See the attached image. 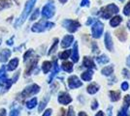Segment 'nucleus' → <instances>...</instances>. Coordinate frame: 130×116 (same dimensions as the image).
I'll list each match as a JSON object with an SVG mask.
<instances>
[{"label": "nucleus", "instance_id": "f257e3e1", "mask_svg": "<svg viewBox=\"0 0 130 116\" xmlns=\"http://www.w3.org/2000/svg\"><path fill=\"white\" fill-rule=\"evenodd\" d=\"M37 0H28L25 4V7H24V10L22 12V14L21 15V17L17 19V21L15 22V27H18V26H21L22 23L24 22V20L26 19V17H28V15L30 14V12L32 11L33 7L35 5Z\"/></svg>", "mask_w": 130, "mask_h": 116}, {"label": "nucleus", "instance_id": "f03ea898", "mask_svg": "<svg viewBox=\"0 0 130 116\" xmlns=\"http://www.w3.org/2000/svg\"><path fill=\"white\" fill-rule=\"evenodd\" d=\"M54 26V22H50V21H45V20H41V21L35 23L32 26L31 30L33 32H36V33H40V32H43L46 29H50V28H53Z\"/></svg>", "mask_w": 130, "mask_h": 116}, {"label": "nucleus", "instance_id": "7ed1b4c3", "mask_svg": "<svg viewBox=\"0 0 130 116\" xmlns=\"http://www.w3.org/2000/svg\"><path fill=\"white\" fill-rule=\"evenodd\" d=\"M119 7L115 4H110V5L106 6L105 8H102L101 9V16L102 17L108 19L110 17H112V15H115L117 13H119Z\"/></svg>", "mask_w": 130, "mask_h": 116}, {"label": "nucleus", "instance_id": "20e7f679", "mask_svg": "<svg viewBox=\"0 0 130 116\" xmlns=\"http://www.w3.org/2000/svg\"><path fill=\"white\" fill-rule=\"evenodd\" d=\"M54 13H55V7H54V1L50 0L42 9V16L45 18H51L54 17Z\"/></svg>", "mask_w": 130, "mask_h": 116}, {"label": "nucleus", "instance_id": "39448f33", "mask_svg": "<svg viewBox=\"0 0 130 116\" xmlns=\"http://www.w3.org/2000/svg\"><path fill=\"white\" fill-rule=\"evenodd\" d=\"M62 25L71 33L76 32L77 30L81 27L80 22L77 21V20H72V19H65L64 21L62 22Z\"/></svg>", "mask_w": 130, "mask_h": 116}, {"label": "nucleus", "instance_id": "423d86ee", "mask_svg": "<svg viewBox=\"0 0 130 116\" xmlns=\"http://www.w3.org/2000/svg\"><path fill=\"white\" fill-rule=\"evenodd\" d=\"M39 91H40V87H39L37 84H32V85H29L27 86L26 88L22 91V97L23 98H27V97H30L31 95L37 94Z\"/></svg>", "mask_w": 130, "mask_h": 116}, {"label": "nucleus", "instance_id": "0eeeda50", "mask_svg": "<svg viewBox=\"0 0 130 116\" xmlns=\"http://www.w3.org/2000/svg\"><path fill=\"white\" fill-rule=\"evenodd\" d=\"M103 29H104V24L101 21L97 20V21L93 24L91 29L93 37L94 38H100L102 33H103Z\"/></svg>", "mask_w": 130, "mask_h": 116}, {"label": "nucleus", "instance_id": "6e6552de", "mask_svg": "<svg viewBox=\"0 0 130 116\" xmlns=\"http://www.w3.org/2000/svg\"><path fill=\"white\" fill-rule=\"evenodd\" d=\"M82 84L83 83L81 82V80L76 76H71L68 78V85H69L70 89H75L78 88V87H81Z\"/></svg>", "mask_w": 130, "mask_h": 116}, {"label": "nucleus", "instance_id": "1a4fd4ad", "mask_svg": "<svg viewBox=\"0 0 130 116\" xmlns=\"http://www.w3.org/2000/svg\"><path fill=\"white\" fill-rule=\"evenodd\" d=\"M58 102L62 105H68L72 102V98L67 93H60L58 96Z\"/></svg>", "mask_w": 130, "mask_h": 116}, {"label": "nucleus", "instance_id": "9d476101", "mask_svg": "<svg viewBox=\"0 0 130 116\" xmlns=\"http://www.w3.org/2000/svg\"><path fill=\"white\" fill-rule=\"evenodd\" d=\"M74 41V37L72 35H66L64 38L62 39V42H61V47L63 49H66L68 47H70L72 43Z\"/></svg>", "mask_w": 130, "mask_h": 116}, {"label": "nucleus", "instance_id": "9b49d317", "mask_svg": "<svg viewBox=\"0 0 130 116\" xmlns=\"http://www.w3.org/2000/svg\"><path fill=\"white\" fill-rule=\"evenodd\" d=\"M116 35L119 39V41H121V42H125L126 39H127V34L125 32V29L122 27L119 28V29H118L116 31Z\"/></svg>", "mask_w": 130, "mask_h": 116}, {"label": "nucleus", "instance_id": "f8f14e48", "mask_svg": "<svg viewBox=\"0 0 130 116\" xmlns=\"http://www.w3.org/2000/svg\"><path fill=\"white\" fill-rule=\"evenodd\" d=\"M105 45H106V48H107L110 51H113V50H114L113 40H112V38H111V36H110V34H109L108 32L105 35Z\"/></svg>", "mask_w": 130, "mask_h": 116}, {"label": "nucleus", "instance_id": "ddd939ff", "mask_svg": "<svg viewBox=\"0 0 130 116\" xmlns=\"http://www.w3.org/2000/svg\"><path fill=\"white\" fill-rule=\"evenodd\" d=\"M83 65H84V67L87 68V69H94V68H96L95 64H94V62H93V60H92V58L87 57V56H86V57L84 58Z\"/></svg>", "mask_w": 130, "mask_h": 116}, {"label": "nucleus", "instance_id": "4468645a", "mask_svg": "<svg viewBox=\"0 0 130 116\" xmlns=\"http://www.w3.org/2000/svg\"><path fill=\"white\" fill-rule=\"evenodd\" d=\"M10 56H11V50H2L0 51V62H6Z\"/></svg>", "mask_w": 130, "mask_h": 116}, {"label": "nucleus", "instance_id": "2eb2a0df", "mask_svg": "<svg viewBox=\"0 0 130 116\" xmlns=\"http://www.w3.org/2000/svg\"><path fill=\"white\" fill-rule=\"evenodd\" d=\"M37 62H38V58H35V59H33V60L31 61V63L28 65L27 69L25 70V76H29V75H30V73L32 72V70L35 68V66L37 65Z\"/></svg>", "mask_w": 130, "mask_h": 116}, {"label": "nucleus", "instance_id": "dca6fc26", "mask_svg": "<svg viewBox=\"0 0 130 116\" xmlns=\"http://www.w3.org/2000/svg\"><path fill=\"white\" fill-rule=\"evenodd\" d=\"M72 53V60L73 62H78L79 61V51H78V43L74 44V49H73V52Z\"/></svg>", "mask_w": 130, "mask_h": 116}, {"label": "nucleus", "instance_id": "f3484780", "mask_svg": "<svg viewBox=\"0 0 130 116\" xmlns=\"http://www.w3.org/2000/svg\"><path fill=\"white\" fill-rule=\"evenodd\" d=\"M87 90L89 94H95L96 92H98V90H99V85L96 84V83H91V84H89L87 86Z\"/></svg>", "mask_w": 130, "mask_h": 116}, {"label": "nucleus", "instance_id": "a211bd4d", "mask_svg": "<svg viewBox=\"0 0 130 116\" xmlns=\"http://www.w3.org/2000/svg\"><path fill=\"white\" fill-rule=\"evenodd\" d=\"M92 76H93V72L91 70H87V71L82 74V78L85 81H90L92 78Z\"/></svg>", "mask_w": 130, "mask_h": 116}, {"label": "nucleus", "instance_id": "6ab92c4d", "mask_svg": "<svg viewBox=\"0 0 130 116\" xmlns=\"http://www.w3.org/2000/svg\"><path fill=\"white\" fill-rule=\"evenodd\" d=\"M121 21H122V17H120V16H116V17H114L110 20V24L113 27H117L118 25H119V23Z\"/></svg>", "mask_w": 130, "mask_h": 116}, {"label": "nucleus", "instance_id": "aec40b11", "mask_svg": "<svg viewBox=\"0 0 130 116\" xmlns=\"http://www.w3.org/2000/svg\"><path fill=\"white\" fill-rule=\"evenodd\" d=\"M18 65H19V59L18 58H14V59H12L9 62L8 66H7V69H8V71H13V70H15L18 67Z\"/></svg>", "mask_w": 130, "mask_h": 116}, {"label": "nucleus", "instance_id": "412c9836", "mask_svg": "<svg viewBox=\"0 0 130 116\" xmlns=\"http://www.w3.org/2000/svg\"><path fill=\"white\" fill-rule=\"evenodd\" d=\"M110 99L112 102H117L120 98V93L119 91H110Z\"/></svg>", "mask_w": 130, "mask_h": 116}, {"label": "nucleus", "instance_id": "4be33fe9", "mask_svg": "<svg viewBox=\"0 0 130 116\" xmlns=\"http://www.w3.org/2000/svg\"><path fill=\"white\" fill-rule=\"evenodd\" d=\"M61 66L65 72L71 73L73 71V63H71V62H64V63H62Z\"/></svg>", "mask_w": 130, "mask_h": 116}, {"label": "nucleus", "instance_id": "5701e85b", "mask_svg": "<svg viewBox=\"0 0 130 116\" xmlns=\"http://www.w3.org/2000/svg\"><path fill=\"white\" fill-rule=\"evenodd\" d=\"M54 71H53V73H52V75H51V77H50L49 78V82H51L52 81V79L54 78V77L57 74V73L59 72V68H58V65H57V62H56V60H54Z\"/></svg>", "mask_w": 130, "mask_h": 116}, {"label": "nucleus", "instance_id": "b1692460", "mask_svg": "<svg viewBox=\"0 0 130 116\" xmlns=\"http://www.w3.org/2000/svg\"><path fill=\"white\" fill-rule=\"evenodd\" d=\"M12 6L11 0H0V10L6 9V8H10Z\"/></svg>", "mask_w": 130, "mask_h": 116}, {"label": "nucleus", "instance_id": "393cba45", "mask_svg": "<svg viewBox=\"0 0 130 116\" xmlns=\"http://www.w3.org/2000/svg\"><path fill=\"white\" fill-rule=\"evenodd\" d=\"M42 69H43V72L45 74H48L49 71L52 69V62L50 61H45L42 65Z\"/></svg>", "mask_w": 130, "mask_h": 116}, {"label": "nucleus", "instance_id": "a878e982", "mask_svg": "<svg viewBox=\"0 0 130 116\" xmlns=\"http://www.w3.org/2000/svg\"><path fill=\"white\" fill-rule=\"evenodd\" d=\"M96 61H97L99 64L103 65V64H106V63L109 62V57L107 55H105V54H102V55L99 56V57H96Z\"/></svg>", "mask_w": 130, "mask_h": 116}, {"label": "nucleus", "instance_id": "bb28decb", "mask_svg": "<svg viewBox=\"0 0 130 116\" xmlns=\"http://www.w3.org/2000/svg\"><path fill=\"white\" fill-rule=\"evenodd\" d=\"M114 72V67L113 66H107L104 69H102V74L105 76H111Z\"/></svg>", "mask_w": 130, "mask_h": 116}, {"label": "nucleus", "instance_id": "cd10ccee", "mask_svg": "<svg viewBox=\"0 0 130 116\" xmlns=\"http://www.w3.org/2000/svg\"><path fill=\"white\" fill-rule=\"evenodd\" d=\"M36 105H37V99H36V98H33V99L30 100L29 102H27L26 106L29 109H31V108H34V107L36 106Z\"/></svg>", "mask_w": 130, "mask_h": 116}, {"label": "nucleus", "instance_id": "c85d7f7f", "mask_svg": "<svg viewBox=\"0 0 130 116\" xmlns=\"http://www.w3.org/2000/svg\"><path fill=\"white\" fill-rule=\"evenodd\" d=\"M71 50H65V51H63V52H61V53H59V58L60 59H67V58H69V56L71 55Z\"/></svg>", "mask_w": 130, "mask_h": 116}, {"label": "nucleus", "instance_id": "c756f323", "mask_svg": "<svg viewBox=\"0 0 130 116\" xmlns=\"http://www.w3.org/2000/svg\"><path fill=\"white\" fill-rule=\"evenodd\" d=\"M39 15H40V10H39V9H35V11L33 12L32 14H31V16H30V20H35V19H37L39 17Z\"/></svg>", "mask_w": 130, "mask_h": 116}, {"label": "nucleus", "instance_id": "7c9ffc66", "mask_svg": "<svg viewBox=\"0 0 130 116\" xmlns=\"http://www.w3.org/2000/svg\"><path fill=\"white\" fill-rule=\"evenodd\" d=\"M130 105V96L129 95H126L124 96V101H123V106L125 108H128Z\"/></svg>", "mask_w": 130, "mask_h": 116}, {"label": "nucleus", "instance_id": "2f4dec72", "mask_svg": "<svg viewBox=\"0 0 130 116\" xmlns=\"http://www.w3.org/2000/svg\"><path fill=\"white\" fill-rule=\"evenodd\" d=\"M57 43H58V39H54V44H53V45H52V48L50 49L49 54H52L54 51H55V50H56V47H57Z\"/></svg>", "mask_w": 130, "mask_h": 116}, {"label": "nucleus", "instance_id": "473e14b6", "mask_svg": "<svg viewBox=\"0 0 130 116\" xmlns=\"http://www.w3.org/2000/svg\"><path fill=\"white\" fill-rule=\"evenodd\" d=\"M118 116H128V108H125V107H122L120 111L119 112Z\"/></svg>", "mask_w": 130, "mask_h": 116}, {"label": "nucleus", "instance_id": "72a5a7b5", "mask_svg": "<svg viewBox=\"0 0 130 116\" xmlns=\"http://www.w3.org/2000/svg\"><path fill=\"white\" fill-rule=\"evenodd\" d=\"M123 14L125 16H129L130 15V1L126 4V6L124 7V10H123Z\"/></svg>", "mask_w": 130, "mask_h": 116}, {"label": "nucleus", "instance_id": "f704fd0d", "mask_svg": "<svg viewBox=\"0 0 130 116\" xmlns=\"http://www.w3.org/2000/svg\"><path fill=\"white\" fill-rule=\"evenodd\" d=\"M46 105H47V101H43V102H41V104H40L39 108H38L39 112H41V111L43 110L44 108H45V106H46Z\"/></svg>", "mask_w": 130, "mask_h": 116}, {"label": "nucleus", "instance_id": "c9c22d12", "mask_svg": "<svg viewBox=\"0 0 130 116\" xmlns=\"http://www.w3.org/2000/svg\"><path fill=\"white\" fill-rule=\"evenodd\" d=\"M32 52H33V51L31 50H27L26 52H25V54L23 55V60L26 61L27 59H28V57L31 55V54H32Z\"/></svg>", "mask_w": 130, "mask_h": 116}, {"label": "nucleus", "instance_id": "e433bc0d", "mask_svg": "<svg viewBox=\"0 0 130 116\" xmlns=\"http://www.w3.org/2000/svg\"><path fill=\"white\" fill-rule=\"evenodd\" d=\"M9 116H20V112H19L18 109H13L10 112V115Z\"/></svg>", "mask_w": 130, "mask_h": 116}, {"label": "nucleus", "instance_id": "4c0bfd02", "mask_svg": "<svg viewBox=\"0 0 130 116\" xmlns=\"http://www.w3.org/2000/svg\"><path fill=\"white\" fill-rule=\"evenodd\" d=\"M75 115V113H74V109H73V107L70 106L69 107V109H68V113H67V116H74Z\"/></svg>", "mask_w": 130, "mask_h": 116}, {"label": "nucleus", "instance_id": "58836bf2", "mask_svg": "<svg viewBox=\"0 0 130 116\" xmlns=\"http://www.w3.org/2000/svg\"><path fill=\"white\" fill-rule=\"evenodd\" d=\"M97 107H98V102L97 101H93V102H92V105H91V108L93 109V110H95Z\"/></svg>", "mask_w": 130, "mask_h": 116}, {"label": "nucleus", "instance_id": "ea45409f", "mask_svg": "<svg viewBox=\"0 0 130 116\" xmlns=\"http://www.w3.org/2000/svg\"><path fill=\"white\" fill-rule=\"evenodd\" d=\"M122 73H123V76H124V77L130 78V72H129V71H127L126 69H123V71H122Z\"/></svg>", "mask_w": 130, "mask_h": 116}, {"label": "nucleus", "instance_id": "a19ab883", "mask_svg": "<svg viewBox=\"0 0 130 116\" xmlns=\"http://www.w3.org/2000/svg\"><path fill=\"white\" fill-rule=\"evenodd\" d=\"M128 87H129V85H128V83L127 82H123L122 84H121V89H122L123 91H126V90L128 89Z\"/></svg>", "mask_w": 130, "mask_h": 116}, {"label": "nucleus", "instance_id": "79ce46f5", "mask_svg": "<svg viewBox=\"0 0 130 116\" xmlns=\"http://www.w3.org/2000/svg\"><path fill=\"white\" fill-rule=\"evenodd\" d=\"M52 109H47V110L45 111V113L43 114V116H51V114H52Z\"/></svg>", "mask_w": 130, "mask_h": 116}, {"label": "nucleus", "instance_id": "37998d69", "mask_svg": "<svg viewBox=\"0 0 130 116\" xmlns=\"http://www.w3.org/2000/svg\"><path fill=\"white\" fill-rule=\"evenodd\" d=\"M89 4V0H83L81 3V6H87Z\"/></svg>", "mask_w": 130, "mask_h": 116}, {"label": "nucleus", "instance_id": "c03bdc74", "mask_svg": "<svg viewBox=\"0 0 130 116\" xmlns=\"http://www.w3.org/2000/svg\"><path fill=\"white\" fill-rule=\"evenodd\" d=\"M6 115H7V113H6V110L4 108L0 109V116H6Z\"/></svg>", "mask_w": 130, "mask_h": 116}, {"label": "nucleus", "instance_id": "a18cd8bd", "mask_svg": "<svg viewBox=\"0 0 130 116\" xmlns=\"http://www.w3.org/2000/svg\"><path fill=\"white\" fill-rule=\"evenodd\" d=\"M19 76H20V72L17 73V76H15V77H14L13 80H12V82H16L17 80H18V77H19Z\"/></svg>", "mask_w": 130, "mask_h": 116}, {"label": "nucleus", "instance_id": "49530a36", "mask_svg": "<svg viewBox=\"0 0 130 116\" xmlns=\"http://www.w3.org/2000/svg\"><path fill=\"white\" fill-rule=\"evenodd\" d=\"M13 41H14V37H12L10 40H8V41H7V44H9V45H12V44H13Z\"/></svg>", "mask_w": 130, "mask_h": 116}, {"label": "nucleus", "instance_id": "de8ad7c7", "mask_svg": "<svg viewBox=\"0 0 130 116\" xmlns=\"http://www.w3.org/2000/svg\"><path fill=\"white\" fill-rule=\"evenodd\" d=\"M4 73H5V67H2V68L0 69V76H1V75H3Z\"/></svg>", "mask_w": 130, "mask_h": 116}, {"label": "nucleus", "instance_id": "09e8293b", "mask_svg": "<svg viewBox=\"0 0 130 116\" xmlns=\"http://www.w3.org/2000/svg\"><path fill=\"white\" fill-rule=\"evenodd\" d=\"M126 64H127V66L130 68V55L127 57V59H126Z\"/></svg>", "mask_w": 130, "mask_h": 116}, {"label": "nucleus", "instance_id": "8fccbe9b", "mask_svg": "<svg viewBox=\"0 0 130 116\" xmlns=\"http://www.w3.org/2000/svg\"><path fill=\"white\" fill-rule=\"evenodd\" d=\"M95 116H105V115H104L103 111H98L97 114H96Z\"/></svg>", "mask_w": 130, "mask_h": 116}, {"label": "nucleus", "instance_id": "3c124183", "mask_svg": "<svg viewBox=\"0 0 130 116\" xmlns=\"http://www.w3.org/2000/svg\"><path fill=\"white\" fill-rule=\"evenodd\" d=\"M79 116H87V113L86 112H84V111H81L80 113H79Z\"/></svg>", "mask_w": 130, "mask_h": 116}, {"label": "nucleus", "instance_id": "603ef678", "mask_svg": "<svg viewBox=\"0 0 130 116\" xmlns=\"http://www.w3.org/2000/svg\"><path fill=\"white\" fill-rule=\"evenodd\" d=\"M92 18H88V20L87 21V25H89V24H91V22H92Z\"/></svg>", "mask_w": 130, "mask_h": 116}, {"label": "nucleus", "instance_id": "864d4df0", "mask_svg": "<svg viewBox=\"0 0 130 116\" xmlns=\"http://www.w3.org/2000/svg\"><path fill=\"white\" fill-rule=\"evenodd\" d=\"M108 114H109V116H112V115H113V114H112V108H111V107H109Z\"/></svg>", "mask_w": 130, "mask_h": 116}, {"label": "nucleus", "instance_id": "5fc2aeb1", "mask_svg": "<svg viewBox=\"0 0 130 116\" xmlns=\"http://www.w3.org/2000/svg\"><path fill=\"white\" fill-rule=\"evenodd\" d=\"M60 3H62V4H64V3H66L67 2V0H59Z\"/></svg>", "mask_w": 130, "mask_h": 116}, {"label": "nucleus", "instance_id": "6e6d98bb", "mask_svg": "<svg viewBox=\"0 0 130 116\" xmlns=\"http://www.w3.org/2000/svg\"><path fill=\"white\" fill-rule=\"evenodd\" d=\"M127 27L129 28V30H130V20L128 22H127Z\"/></svg>", "mask_w": 130, "mask_h": 116}, {"label": "nucleus", "instance_id": "4d7b16f0", "mask_svg": "<svg viewBox=\"0 0 130 116\" xmlns=\"http://www.w3.org/2000/svg\"><path fill=\"white\" fill-rule=\"evenodd\" d=\"M119 1H121V2H122V1H124V0H119Z\"/></svg>", "mask_w": 130, "mask_h": 116}, {"label": "nucleus", "instance_id": "13d9d810", "mask_svg": "<svg viewBox=\"0 0 130 116\" xmlns=\"http://www.w3.org/2000/svg\"><path fill=\"white\" fill-rule=\"evenodd\" d=\"M15 1H17V0H15Z\"/></svg>", "mask_w": 130, "mask_h": 116}]
</instances>
